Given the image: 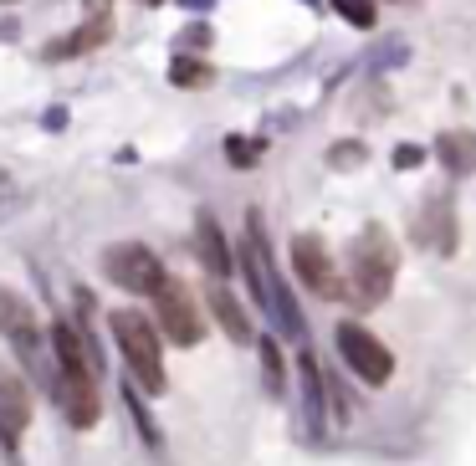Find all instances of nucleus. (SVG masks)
I'll return each instance as SVG.
<instances>
[{"instance_id": "obj_25", "label": "nucleus", "mask_w": 476, "mask_h": 466, "mask_svg": "<svg viewBox=\"0 0 476 466\" xmlns=\"http://www.w3.org/2000/svg\"><path fill=\"white\" fill-rule=\"evenodd\" d=\"M0 5H11V0H0Z\"/></svg>"}, {"instance_id": "obj_12", "label": "nucleus", "mask_w": 476, "mask_h": 466, "mask_svg": "<svg viewBox=\"0 0 476 466\" xmlns=\"http://www.w3.org/2000/svg\"><path fill=\"white\" fill-rule=\"evenodd\" d=\"M108 36H113V21H108V16H97V21H87V26H78L72 36L51 41V47H47V57H51V62H67V57H82V51L103 47Z\"/></svg>"}, {"instance_id": "obj_10", "label": "nucleus", "mask_w": 476, "mask_h": 466, "mask_svg": "<svg viewBox=\"0 0 476 466\" xmlns=\"http://www.w3.org/2000/svg\"><path fill=\"white\" fill-rule=\"evenodd\" d=\"M57 400H62L67 420L78 431H93L97 416H103V400H97V379H62L57 374Z\"/></svg>"}, {"instance_id": "obj_14", "label": "nucleus", "mask_w": 476, "mask_h": 466, "mask_svg": "<svg viewBox=\"0 0 476 466\" xmlns=\"http://www.w3.org/2000/svg\"><path fill=\"white\" fill-rule=\"evenodd\" d=\"M435 154H441V164L451 175H471L476 169V133H466V129L441 133V139H435Z\"/></svg>"}, {"instance_id": "obj_3", "label": "nucleus", "mask_w": 476, "mask_h": 466, "mask_svg": "<svg viewBox=\"0 0 476 466\" xmlns=\"http://www.w3.org/2000/svg\"><path fill=\"white\" fill-rule=\"evenodd\" d=\"M154 313H159V334L169 338V343H179V349H195L200 334H206V318H200L190 288L175 282V277H164L154 288Z\"/></svg>"}, {"instance_id": "obj_13", "label": "nucleus", "mask_w": 476, "mask_h": 466, "mask_svg": "<svg viewBox=\"0 0 476 466\" xmlns=\"http://www.w3.org/2000/svg\"><path fill=\"white\" fill-rule=\"evenodd\" d=\"M298 370H302V405H307V425L323 431V425H328V385H323V374H317V359L302 354Z\"/></svg>"}, {"instance_id": "obj_17", "label": "nucleus", "mask_w": 476, "mask_h": 466, "mask_svg": "<svg viewBox=\"0 0 476 466\" xmlns=\"http://www.w3.org/2000/svg\"><path fill=\"white\" fill-rule=\"evenodd\" d=\"M256 354H261V379H267V395H277V400H282V395H287L282 343H277V338H261V343H256Z\"/></svg>"}, {"instance_id": "obj_4", "label": "nucleus", "mask_w": 476, "mask_h": 466, "mask_svg": "<svg viewBox=\"0 0 476 466\" xmlns=\"http://www.w3.org/2000/svg\"><path fill=\"white\" fill-rule=\"evenodd\" d=\"M338 354H343V364H349L364 385H389V374H395L389 349L369 334L364 323H343V328H338Z\"/></svg>"}, {"instance_id": "obj_20", "label": "nucleus", "mask_w": 476, "mask_h": 466, "mask_svg": "<svg viewBox=\"0 0 476 466\" xmlns=\"http://www.w3.org/2000/svg\"><path fill=\"white\" fill-rule=\"evenodd\" d=\"M328 164H334V169H353V164H364V144H334L328 149Z\"/></svg>"}, {"instance_id": "obj_5", "label": "nucleus", "mask_w": 476, "mask_h": 466, "mask_svg": "<svg viewBox=\"0 0 476 466\" xmlns=\"http://www.w3.org/2000/svg\"><path fill=\"white\" fill-rule=\"evenodd\" d=\"M103 272H108L124 292H149V297H154V288L164 282V261H159L149 246L124 242V246H108V251H103Z\"/></svg>"}, {"instance_id": "obj_23", "label": "nucleus", "mask_w": 476, "mask_h": 466, "mask_svg": "<svg viewBox=\"0 0 476 466\" xmlns=\"http://www.w3.org/2000/svg\"><path fill=\"white\" fill-rule=\"evenodd\" d=\"M420 160H426V149H415V144H399L395 149V164H399V169H415Z\"/></svg>"}, {"instance_id": "obj_6", "label": "nucleus", "mask_w": 476, "mask_h": 466, "mask_svg": "<svg viewBox=\"0 0 476 466\" xmlns=\"http://www.w3.org/2000/svg\"><path fill=\"white\" fill-rule=\"evenodd\" d=\"M0 338H5L26 364L41 370V323H36V307L26 303L16 288H0Z\"/></svg>"}, {"instance_id": "obj_18", "label": "nucleus", "mask_w": 476, "mask_h": 466, "mask_svg": "<svg viewBox=\"0 0 476 466\" xmlns=\"http://www.w3.org/2000/svg\"><path fill=\"white\" fill-rule=\"evenodd\" d=\"M169 78H175V87H206V82H210V67L200 62V57H175Z\"/></svg>"}, {"instance_id": "obj_22", "label": "nucleus", "mask_w": 476, "mask_h": 466, "mask_svg": "<svg viewBox=\"0 0 476 466\" xmlns=\"http://www.w3.org/2000/svg\"><path fill=\"white\" fill-rule=\"evenodd\" d=\"M124 405L133 410V420H139V431H143V441H154V420H149V410H143V400L133 395V389H124Z\"/></svg>"}, {"instance_id": "obj_8", "label": "nucleus", "mask_w": 476, "mask_h": 466, "mask_svg": "<svg viewBox=\"0 0 476 466\" xmlns=\"http://www.w3.org/2000/svg\"><path fill=\"white\" fill-rule=\"evenodd\" d=\"M32 425V389L21 385L11 370H0V446L16 456L21 451V435Z\"/></svg>"}, {"instance_id": "obj_21", "label": "nucleus", "mask_w": 476, "mask_h": 466, "mask_svg": "<svg viewBox=\"0 0 476 466\" xmlns=\"http://www.w3.org/2000/svg\"><path fill=\"white\" fill-rule=\"evenodd\" d=\"M225 154H231V164H256L261 160V144H246V139H231V144H225Z\"/></svg>"}, {"instance_id": "obj_2", "label": "nucleus", "mask_w": 476, "mask_h": 466, "mask_svg": "<svg viewBox=\"0 0 476 466\" xmlns=\"http://www.w3.org/2000/svg\"><path fill=\"white\" fill-rule=\"evenodd\" d=\"M113 338H118V349H124V364L133 370V379H139L149 395H164V385H169V374H164V343H159V328L143 313H133V307H124V313H113Z\"/></svg>"}, {"instance_id": "obj_11", "label": "nucleus", "mask_w": 476, "mask_h": 466, "mask_svg": "<svg viewBox=\"0 0 476 466\" xmlns=\"http://www.w3.org/2000/svg\"><path fill=\"white\" fill-rule=\"evenodd\" d=\"M82 343H87V338H82L78 328H67V323L51 328V359H57V374H62V379H97L93 354H82Z\"/></svg>"}, {"instance_id": "obj_24", "label": "nucleus", "mask_w": 476, "mask_h": 466, "mask_svg": "<svg viewBox=\"0 0 476 466\" xmlns=\"http://www.w3.org/2000/svg\"><path fill=\"white\" fill-rule=\"evenodd\" d=\"M87 5H93V11H103V5H108V0H87Z\"/></svg>"}, {"instance_id": "obj_15", "label": "nucleus", "mask_w": 476, "mask_h": 466, "mask_svg": "<svg viewBox=\"0 0 476 466\" xmlns=\"http://www.w3.org/2000/svg\"><path fill=\"white\" fill-rule=\"evenodd\" d=\"M195 242H200V261L210 267V277H231V251H225L221 225L210 221V215H200V225H195Z\"/></svg>"}, {"instance_id": "obj_9", "label": "nucleus", "mask_w": 476, "mask_h": 466, "mask_svg": "<svg viewBox=\"0 0 476 466\" xmlns=\"http://www.w3.org/2000/svg\"><path fill=\"white\" fill-rule=\"evenodd\" d=\"M415 236L426 246H435V251H456V210H451V195H430L426 200V210H420V225H415Z\"/></svg>"}, {"instance_id": "obj_19", "label": "nucleus", "mask_w": 476, "mask_h": 466, "mask_svg": "<svg viewBox=\"0 0 476 466\" xmlns=\"http://www.w3.org/2000/svg\"><path fill=\"white\" fill-rule=\"evenodd\" d=\"M338 16H349L353 26H374V0H334Z\"/></svg>"}, {"instance_id": "obj_7", "label": "nucleus", "mask_w": 476, "mask_h": 466, "mask_svg": "<svg viewBox=\"0 0 476 466\" xmlns=\"http://www.w3.org/2000/svg\"><path fill=\"white\" fill-rule=\"evenodd\" d=\"M292 272L307 282V288L317 292V297H338L343 292V282H338L334 261H328V246L317 242L313 231H302L298 242H292Z\"/></svg>"}, {"instance_id": "obj_1", "label": "nucleus", "mask_w": 476, "mask_h": 466, "mask_svg": "<svg viewBox=\"0 0 476 466\" xmlns=\"http://www.w3.org/2000/svg\"><path fill=\"white\" fill-rule=\"evenodd\" d=\"M395 242H389V231L384 225H369V231H359L349 246V282H343V292L338 297H349L353 307H380L384 297H389V282H395Z\"/></svg>"}, {"instance_id": "obj_16", "label": "nucleus", "mask_w": 476, "mask_h": 466, "mask_svg": "<svg viewBox=\"0 0 476 466\" xmlns=\"http://www.w3.org/2000/svg\"><path fill=\"white\" fill-rule=\"evenodd\" d=\"M210 313L221 318V328H225V338H231V343H246V338H252V318H246V307H241L225 288L210 292Z\"/></svg>"}]
</instances>
